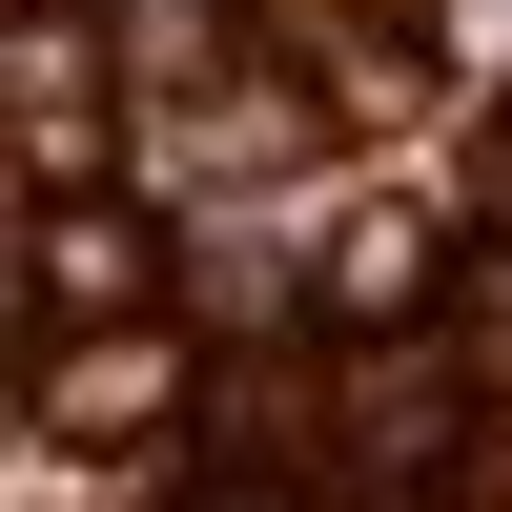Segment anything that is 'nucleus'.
I'll use <instances>...</instances> for the list:
<instances>
[{"label": "nucleus", "mask_w": 512, "mask_h": 512, "mask_svg": "<svg viewBox=\"0 0 512 512\" xmlns=\"http://www.w3.org/2000/svg\"><path fill=\"white\" fill-rule=\"evenodd\" d=\"M451 369H472V390L512 369V246H472V287H451Z\"/></svg>", "instance_id": "4"}, {"label": "nucleus", "mask_w": 512, "mask_h": 512, "mask_svg": "<svg viewBox=\"0 0 512 512\" xmlns=\"http://www.w3.org/2000/svg\"><path fill=\"white\" fill-rule=\"evenodd\" d=\"M185 512H287V492H267V472H205V492H185Z\"/></svg>", "instance_id": "5"}, {"label": "nucleus", "mask_w": 512, "mask_h": 512, "mask_svg": "<svg viewBox=\"0 0 512 512\" xmlns=\"http://www.w3.org/2000/svg\"><path fill=\"white\" fill-rule=\"evenodd\" d=\"M41 431H62V451L185 431V328H62V369H41Z\"/></svg>", "instance_id": "1"}, {"label": "nucleus", "mask_w": 512, "mask_h": 512, "mask_svg": "<svg viewBox=\"0 0 512 512\" xmlns=\"http://www.w3.org/2000/svg\"><path fill=\"white\" fill-rule=\"evenodd\" d=\"M41 308H62V328H164V246H144V205L41 185Z\"/></svg>", "instance_id": "2"}, {"label": "nucleus", "mask_w": 512, "mask_h": 512, "mask_svg": "<svg viewBox=\"0 0 512 512\" xmlns=\"http://www.w3.org/2000/svg\"><path fill=\"white\" fill-rule=\"evenodd\" d=\"M205 62H226V0H123V82H144V103L205 82Z\"/></svg>", "instance_id": "3"}]
</instances>
